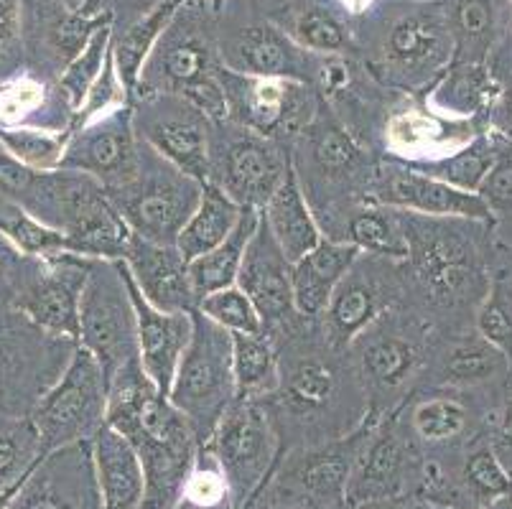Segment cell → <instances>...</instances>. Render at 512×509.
Here are the masks:
<instances>
[{"mask_svg": "<svg viewBox=\"0 0 512 509\" xmlns=\"http://www.w3.org/2000/svg\"><path fill=\"white\" fill-rule=\"evenodd\" d=\"M77 347L95 357L107 385L128 367L141 364L136 311L120 260H92L79 298Z\"/></svg>", "mask_w": 512, "mask_h": 509, "instance_id": "obj_3", "label": "cell"}, {"mask_svg": "<svg viewBox=\"0 0 512 509\" xmlns=\"http://www.w3.org/2000/svg\"><path fill=\"white\" fill-rule=\"evenodd\" d=\"M16 301V298H13ZM13 301H0V347L6 344V336H3V331L8 329V311H16V303Z\"/></svg>", "mask_w": 512, "mask_h": 509, "instance_id": "obj_45", "label": "cell"}, {"mask_svg": "<svg viewBox=\"0 0 512 509\" xmlns=\"http://www.w3.org/2000/svg\"><path fill=\"white\" fill-rule=\"evenodd\" d=\"M90 443L102 509H141L146 484L141 461L128 438L105 423Z\"/></svg>", "mask_w": 512, "mask_h": 509, "instance_id": "obj_22", "label": "cell"}, {"mask_svg": "<svg viewBox=\"0 0 512 509\" xmlns=\"http://www.w3.org/2000/svg\"><path fill=\"white\" fill-rule=\"evenodd\" d=\"M90 268V258L72 252L36 260L34 278L23 280L16 293V311L41 334L77 344L79 298Z\"/></svg>", "mask_w": 512, "mask_h": 509, "instance_id": "obj_12", "label": "cell"}, {"mask_svg": "<svg viewBox=\"0 0 512 509\" xmlns=\"http://www.w3.org/2000/svg\"><path fill=\"white\" fill-rule=\"evenodd\" d=\"M502 509H512V502H507V504H505V507H502Z\"/></svg>", "mask_w": 512, "mask_h": 509, "instance_id": "obj_50", "label": "cell"}, {"mask_svg": "<svg viewBox=\"0 0 512 509\" xmlns=\"http://www.w3.org/2000/svg\"><path fill=\"white\" fill-rule=\"evenodd\" d=\"M225 474L232 507L253 502L278 464L281 438L263 400L235 398L207 441Z\"/></svg>", "mask_w": 512, "mask_h": 509, "instance_id": "obj_6", "label": "cell"}, {"mask_svg": "<svg viewBox=\"0 0 512 509\" xmlns=\"http://www.w3.org/2000/svg\"><path fill=\"white\" fill-rule=\"evenodd\" d=\"M107 426L136 451L143 469L141 509H176L199 454L189 420L153 387L141 364L107 385Z\"/></svg>", "mask_w": 512, "mask_h": 509, "instance_id": "obj_1", "label": "cell"}, {"mask_svg": "<svg viewBox=\"0 0 512 509\" xmlns=\"http://www.w3.org/2000/svg\"><path fill=\"white\" fill-rule=\"evenodd\" d=\"M411 469V446L395 420H375L365 438L357 464L349 474L344 502L367 507L370 502L395 499L406 487Z\"/></svg>", "mask_w": 512, "mask_h": 509, "instance_id": "obj_18", "label": "cell"}, {"mask_svg": "<svg viewBox=\"0 0 512 509\" xmlns=\"http://www.w3.org/2000/svg\"><path fill=\"white\" fill-rule=\"evenodd\" d=\"M123 265L141 296L158 311H166V314L197 311L199 298L189 278V263L181 258L176 245H158V242L130 235Z\"/></svg>", "mask_w": 512, "mask_h": 509, "instance_id": "obj_19", "label": "cell"}, {"mask_svg": "<svg viewBox=\"0 0 512 509\" xmlns=\"http://www.w3.org/2000/svg\"><path fill=\"white\" fill-rule=\"evenodd\" d=\"M240 214V204L232 202L220 186L207 181L202 186V196H199V204L194 207L192 217L186 219L179 237H176V250L181 252V258L192 263L194 258L225 242L227 235L235 230V224L240 222Z\"/></svg>", "mask_w": 512, "mask_h": 509, "instance_id": "obj_25", "label": "cell"}, {"mask_svg": "<svg viewBox=\"0 0 512 509\" xmlns=\"http://www.w3.org/2000/svg\"><path fill=\"white\" fill-rule=\"evenodd\" d=\"M235 286L258 308L263 331L271 339H276L281 331L301 319L293 308L291 263L278 247V242L273 240L268 224L263 222V214H260V222L248 247H245Z\"/></svg>", "mask_w": 512, "mask_h": 509, "instance_id": "obj_15", "label": "cell"}, {"mask_svg": "<svg viewBox=\"0 0 512 509\" xmlns=\"http://www.w3.org/2000/svg\"><path fill=\"white\" fill-rule=\"evenodd\" d=\"M260 214H263V222L268 224L273 240L278 242L291 265L324 240V232L316 222L314 209L304 196L299 174L293 166L286 179L281 181V186L273 191L268 204L260 209Z\"/></svg>", "mask_w": 512, "mask_h": 509, "instance_id": "obj_23", "label": "cell"}, {"mask_svg": "<svg viewBox=\"0 0 512 509\" xmlns=\"http://www.w3.org/2000/svg\"><path fill=\"white\" fill-rule=\"evenodd\" d=\"M299 31L301 44L311 46V49L319 51H337L344 46V31L334 18H329L327 13L311 11L296 26Z\"/></svg>", "mask_w": 512, "mask_h": 509, "instance_id": "obj_40", "label": "cell"}, {"mask_svg": "<svg viewBox=\"0 0 512 509\" xmlns=\"http://www.w3.org/2000/svg\"><path fill=\"white\" fill-rule=\"evenodd\" d=\"M197 311L230 334H260L263 331L258 308L237 286L202 296L197 303Z\"/></svg>", "mask_w": 512, "mask_h": 509, "instance_id": "obj_33", "label": "cell"}, {"mask_svg": "<svg viewBox=\"0 0 512 509\" xmlns=\"http://www.w3.org/2000/svg\"><path fill=\"white\" fill-rule=\"evenodd\" d=\"M411 426L416 436L426 443L454 441L467 428V410L451 398L423 400L413 408Z\"/></svg>", "mask_w": 512, "mask_h": 509, "instance_id": "obj_34", "label": "cell"}, {"mask_svg": "<svg viewBox=\"0 0 512 509\" xmlns=\"http://www.w3.org/2000/svg\"><path fill=\"white\" fill-rule=\"evenodd\" d=\"M385 146L390 161L423 163L449 156L446 148L451 146V138L446 135V125L436 120V112L400 110L385 123Z\"/></svg>", "mask_w": 512, "mask_h": 509, "instance_id": "obj_26", "label": "cell"}, {"mask_svg": "<svg viewBox=\"0 0 512 509\" xmlns=\"http://www.w3.org/2000/svg\"><path fill=\"white\" fill-rule=\"evenodd\" d=\"M507 118H510V123H512V100H510V105H507Z\"/></svg>", "mask_w": 512, "mask_h": 509, "instance_id": "obj_48", "label": "cell"}, {"mask_svg": "<svg viewBox=\"0 0 512 509\" xmlns=\"http://www.w3.org/2000/svg\"><path fill=\"white\" fill-rule=\"evenodd\" d=\"M13 28V13L6 0H0V46L6 44Z\"/></svg>", "mask_w": 512, "mask_h": 509, "instance_id": "obj_43", "label": "cell"}, {"mask_svg": "<svg viewBox=\"0 0 512 509\" xmlns=\"http://www.w3.org/2000/svg\"><path fill=\"white\" fill-rule=\"evenodd\" d=\"M202 186L141 140V166L136 176L105 194L133 235L158 245H176L181 227L199 204Z\"/></svg>", "mask_w": 512, "mask_h": 509, "instance_id": "obj_4", "label": "cell"}, {"mask_svg": "<svg viewBox=\"0 0 512 509\" xmlns=\"http://www.w3.org/2000/svg\"><path fill=\"white\" fill-rule=\"evenodd\" d=\"M21 484H23V482H21ZM21 484H18V487H21ZM18 487H11V489H6V492H0V509H6L8 504H11V499L16 497Z\"/></svg>", "mask_w": 512, "mask_h": 509, "instance_id": "obj_47", "label": "cell"}, {"mask_svg": "<svg viewBox=\"0 0 512 509\" xmlns=\"http://www.w3.org/2000/svg\"><path fill=\"white\" fill-rule=\"evenodd\" d=\"M253 502H255V499H253ZM253 502H245L240 509H253Z\"/></svg>", "mask_w": 512, "mask_h": 509, "instance_id": "obj_49", "label": "cell"}, {"mask_svg": "<svg viewBox=\"0 0 512 509\" xmlns=\"http://www.w3.org/2000/svg\"><path fill=\"white\" fill-rule=\"evenodd\" d=\"M138 138L161 158L176 166L181 174L207 184L212 176V135L209 120L197 105L179 95L158 92L133 110Z\"/></svg>", "mask_w": 512, "mask_h": 509, "instance_id": "obj_9", "label": "cell"}, {"mask_svg": "<svg viewBox=\"0 0 512 509\" xmlns=\"http://www.w3.org/2000/svg\"><path fill=\"white\" fill-rule=\"evenodd\" d=\"M194 331L176 367L169 400L192 426L199 446L212 438L214 428L235 403L232 375V334L194 311Z\"/></svg>", "mask_w": 512, "mask_h": 509, "instance_id": "obj_2", "label": "cell"}, {"mask_svg": "<svg viewBox=\"0 0 512 509\" xmlns=\"http://www.w3.org/2000/svg\"><path fill=\"white\" fill-rule=\"evenodd\" d=\"M388 59L400 69H416L426 64L439 51V31L431 23L423 21H400L390 31Z\"/></svg>", "mask_w": 512, "mask_h": 509, "instance_id": "obj_36", "label": "cell"}, {"mask_svg": "<svg viewBox=\"0 0 512 509\" xmlns=\"http://www.w3.org/2000/svg\"><path fill=\"white\" fill-rule=\"evenodd\" d=\"M347 349H355L367 398H390L403 390L421 364V347L408 331V321L403 324L390 311L360 331Z\"/></svg>", "mask_w": 512, "mask_h": 509, "instance_id": "obj_17", "label": "cell"}, {"mask_svg": "<svg viewBox=\"0 0 512 509\" xmlns=\"http://www.w3.org/2000/svg\"><path fill=\"white\" fill-rule=\"evenodd\" d=\"M0 235L6 237L23 258L46 260L62 255V252H72L69 237L64 232L39 222L21 204L3 199V196H0Z\"/></svg>", "mask_w": 512, "mask_h": 509, "instance_id": "obj_29", "label": "cell"}, {"mask_svg": "<svg viewBox=\"0 0 512 509\" xmlns=\"http://www.w3.org/2000/svg\"><path fill=\"white\" fill-rule=\"evenodd\" d=\"M29 418L44 454L92 441L107 420V382L87 349L74 347L54 382L39 395Z\"/></svg>", "mask_w": 512, "mask_h": 509, "instance_id": "obj_5", "label": "cell"}, {"mask_svg": "<svg viewBox=\"0 0 512 509\" xmlns=\"http://www.w3.org/2000/svg\"><path fill=\"white\" fill-rule=\"evenodd\" d=\"M6 509H102L92 443H72L46 454Z\"/></svg>", "mask_w": 512, "mask_h": 509, "instance_id": "obj_13", "label": "cell"}, {"mask_svg": "<svg viewBox=\"0 0 512 509\" xmlns=\"http://www.w3.org/2000/svg\"><path fill=\"white\" fill-rule=\"evenodd\" d=\"M235 54L240 72L250 74V77L293 79L296 74L291 51L276 34L265 31V28H250L248 34L235 44Z\"/></svg>", "mask_w": 512, "mask_h": 509, "instance_id": "obj_32", "label": "cell"}, {"mask_svg": "<svg viewBox=\"0 0 512 509\" xmlns=\"http://www.w3.org/2000/svg\"><path fill=\"white\" fill-rule=\"evenodd\" d=\"M69 130L51 128H3L0 125V148L34 171H57L67 148Z\"/></svg>", "mask_w": 512, "mask_h": 509, "instance_id": "obj_31", "label": "cell"}, {"mask_svg": "<svg viewBox=\"0 0 512 509\" xmlns=\"http://www.w3.org/2000/svg\"><path fill=\"white\" fill-rule=\"evenodd\" d=\"M500 370V354L495 349L464 347L456 349L446 362V377L454 382H479Z\"/></svg>", "mask_w": 512, "mask_h": 509, "instance_id": "obj_38", "label": "cell"}, {"mask_svg": "<svg viewBox=\"0 0 512 509\" xmlns=\"http://www.w3.org/2000/svg\"><path fill=\"white\" fill-rule=\"evenodd\" d=\"M492 26L490 6L484 0H462L459 6V28L467 39H482Z\"/></svg>", "mask_w": 512, "mask_h": 509, "instance_id": "obj_42", "label": "cell"}, {"mask_svg": "<svg viewBox=\"0 0 512 509\" xmlns=\"http://www.w3.org/2000/svg\"><path fill=\"white\" fill-rule=\"evenodd\" d=\"M380 260V255L360 252L329 298L327 311L321 314V331L334 349H347L355 336L390 311L393 298H398L393 296L395 283L388 280V270L380 268Z\"/></svg>", "mask_w": 512, "mask_h": 509, "instance_id": "obj_16", "label": "cell"}, {"mask_svg": "<svg viewBox=\"0 0 512 509\" xmlns=\"http://www.w3.org/2000/svg\"><path fill=\"white\" fill-rule=\"evenodd\" d=\"M123 263V260H120ZM125 268V265H123ZM125 283H128L130 298H133V311H136L138 329V357L148 380L153 382L161 395L169 398L171 382H174L176 367L184 354L186 344L192 339L194 321L192 314H166L141 296L130 273L125 270Z\"/></svg>", "mask_w": 512, "mask_h": 509, "instance_id": "obj_20", "label": "cell"}, {"mask_svg": "<svg viewBox=\"0 0 512 509\" xmlns=\"http://www.w3.org/2000/svg\"><path fill=\"white\" fill-rule=\"evenodd\" d=\"M500 446L507 456H512V405L507 408L505 420H502V431H500Z\"/></svg>", "mask_w": 512, "mask_h": 509, "instance_id": "obj_44", "label": "cell"}, {"mask_svg": "<svg viewBox=\"0 0 512 509\" xmlns=\"http://www.w3.org/2000/svg\"><path fill=\"white\" fill-rule=\"evenodd\" d=\"M258 222L260 209L245 207L240 214V222H237L235 230L227 235V240L189 263V278H192L197 298L214 291H222V288L235 286L237 273H240L242 265V255H245V247H248Z\"/></svg>", "mask_w": 512, "mask_h": 509, "instance_id": "obj_27", "label": "cell"}, {"mask_svg": "<svg viewBox=\"0 0 512 509\" xmlns=\"http://www.w3.org/2000/svg\"><path fill=\"white\" fill-rule=\"evenodd\" d=\"M227 120L240 128L288 143L299 138L316 118L309 90L281 77H227L222 79Z\"/></svg>", "mask_w": 512, "mask_h": 509, "instance_id": "obj_10", "label": "cell"}, {"mask_svg": "<svg viewBox=\"0 0 512 509\" xmlns=\"http://www.w3.org/2000/svg\"><path fill=\"white\" fill-rule=\"evenodd\" d=\"M44 456L39 431L29 415L0 418V492L18 487Z\"/></svg>", "mask_w": 512, "mask_h": 509, "instance_id": "obj_30", "label": "cell"}, {"mask_svg": "<svg viewBox=\"0 0 512 509\" xmlns=\"http://www.w3.org/2000/svg\"><path fill=\"white\" fill-rule=\"evenodd\" d=\"M141 166V138L133 125V107L120 105L69 130L59 168L92 176L105 191L120 189Z\"/></svg>", "mask_w": 512, "mask_h": 509, "instance_id": "obj_11", "label": "cell"}, {"mask_svg": "<svg viewBox=\"0 0 512 509\" xmlns=\"http://www.w3.org/2000/svg\"><path fill=\"white\" fill-rule=\"evenodd\" d=\"M334 240L349 242L367 255L408 260V240L400 212L383 204H357L347 214H342V230Z\"/></svg>", "mask_w": 512, "mask_h": 509, "instance_id": "obj_24", "label": "cell"}, {"mask_svg": "<svg viewBox=\"0 0 512 509\" xmlns=\"http://www.w3.org/2000/svg\"><path fill=\"white\" fill-rule=\"evenodd\" d=\"M367 199L398 209V212L418 214V217L484 219L490 214L487 202L474 191L456 189L446 181L421 174L416 168L390 161V158L372 171Z\"/></svg>", "mask_w": 512, "mask_h": 509, "instance_id": "obj_14", "label": "cell"}, {"mask_svg": "<svg viewBox=\"0 0 512 509\" xmlns=\"http://www.w3.org/2000/svg\"><path fill=\"white\" fill-rule=\"evenodd\" d=\"M467 479L477 492L487 494V497H497V494L510 492V479H507L505 469H502L500 461H497L495 454H490V451L474 454L472 459H469Z\"/></svg>", "mask_w": 512, "mask_h": 509, "instance_id": "obj_41", "label": "cell"}, {"mask_svg": "<svg viewBox=\"0 0 512 509\" xmlns=\"http://www.w3.org/2000/svg\"><path fill=\"white\" fill-rule=\"evenodd\" d=\"M291 166L286 143L250 133L230 120L214 123L209 181L242 209H263Z\"/></svg>", "mask_w": 512, "mask_h": 509, "instance_id": "obj_7", "label": "cell"}, {"mask_svg": "<svg viewBox=\"0 0 512 509\" xmlns=\"http://www.w3.org/2000/svg\"><path fill=\"white\" fill-rule=\"evenodd\" d=\"M107 28H100L95 36L85 44L82 54L74 56V62L69 64L67 72L62 74V97L67 100V107L72 110V115L77 112V107L82 105V100L87 97L92 84L97 82V77L105 69V51H107Z\"/></svg>", "mask_w": 512, "mask_h": 509, "instance_id": "obj_35", "label": "cell"}, {"mask_svg": "<svg viewBox=\"0 0 512 509\" xmlns=\"http://www.w3.org/2000/svg\"><path fill=\"white\" fill-rule=\"evenodd\" d=\"M46 90L34 79H18V82L0 87V125L3 128H36L34 115L44 107Z\"/></svg>", "mask_w": 512, "mask_h": 509, "instance_id": "obj_37", "label": "cell"}, {"mask_svg": "<svg viewBox=\"0 0 512 509\" xmlns=\"http://www.w3.org/2000/svg\"><path fill=\"white\" fill-rule=\"evenodd\" d=\"M232 375L237 398L265 400L278 387V344L271 336L232 334Z\"/></svg>", "mask_w": 512, "mask_h": 509, "instance_id": "obj_28", "label": "cell"}, {"mask_svg": "<svg viewBox=\"0 0 512 509\" xmlns=\"http://www.w3.org/2000/svg\"><path fill=\"white\" fill-rule=\"evenodd\" d=\"M253 509H260V507L253 502ZM263 509H314V507H311V504H306V502L304 504H281V502H276V499H273V502L265 504Z\"/></svg>", "mask_w": 512, "mask_h": 509, "instance_id": "obj_46", "label": "cell"}, {"mask_svg": "<svg viewBox=\"0 0 512 509\" xmlns=\"http://www.w3.org/2000/svg\"><path fill=\"white\" fill-rule=\"evenodd\" d=\"M360 258V250L349 242L324 240L291 265L293 308L304 319H321L329 298L337 291L347 270Z\"/></svg>", "mask_w": 512, "mask_h": 509, "instance_id": "obj_21", "label": "cell"}, {"mask_svg": "<svg viewBox=\"0 0 512 509\" xmlns=\"http://www.w3.org/2000/svg\"><path fill=\"white\" fill-rule=\"evenodd\" d=\"M477 324H479V331H482V336L492 344V347H500L505 349V352H510L512 306L505 301V296H502L500 291H495L490 298H487V303H484L482 311H479Z\"/></svg>", "mask_w": 512, "mask_h": 509, "instance_id": "obj_39", "label": "cell"}, {"mask_svg": "<svg viewBox=\"0 0 512 509\" xmlns=\"http://www.w3.org/2000/svg\"><path fill=\"white\" fill-rule=\"evenodd\" d=\"M278 336H288V347L283 344V354L278 352V387L265 400H276V408L299 423L332 415L342 400L347 377L337 357H332L337 349L327 342V336L321 347L314 344L311 334L299 331L296 324Z\"/></svg>", "mask_w": 512, "mask_h": 509, "instance_id": "obj_8", "label": "cell"}]
</instances>
